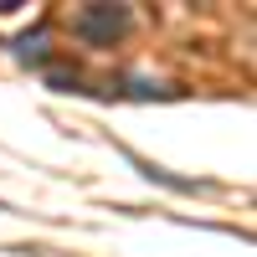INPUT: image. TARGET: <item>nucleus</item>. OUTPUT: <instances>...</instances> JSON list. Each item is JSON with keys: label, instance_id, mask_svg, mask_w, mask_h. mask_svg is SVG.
I'll return each instance as SVG.
<instances>
[{"label": "nucleus", "instance_id": "1", "mask_svg": "<svg viewBox=\"0 0 257 257\" xmlns=\"http://www.w3.org/2000/svg\"><path fill=\"white\" fill-rule=\"evenodd\" d=\"M128 26H134L128 6H82V11L72 16V31L88 41V47H113Z\"/></svg>", "mask_w": 257, "mask_h": 257}]
</instances>
